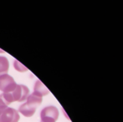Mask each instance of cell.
Listing matches in <instances>:
<instances>
[{"label": "cell", "instance_id": "10", "mask_svg": "<svg viewBox=\"0 0 123 122\" xmlns=\"http://www.w3.org/2000/svg\"><path fill=\"white\" fill-rule=\"evenodd\" d=\"M0 53H3V50H2V49H0Z\"/></svg>", "mask_w": 123, "mask_h": 122}, {"label": "cell", "instance_id": "3", "mask_svg": "<svg viewBox=\"0 0 123 122\" xmlns=\"http://www.w3.org/2000/svg\"><path fill=\"white\" fill-rule=\"evenodd\" d=\"M40 122H56L59 118V110L55 106H46L40 113Z\"/></svg>", "mask_w": 123, "mask_h": 122}, {"label": "cell", "instance_id": "8", "mask_svg": "<svg viewBox=\"0 0 123 122\" xmlns=\"http://www.w3.org/2000/svg\"><path fill=\"white\" fill-rule=\"evenodd\" d=\"M13 66H14L15 70H18L19 72H25L28 70V69L26 67L24 66L20 62H18V60H14V64H13Z\"/></svg>", "mask_w": 123, "mask_h": 122}, {"label": "cell", "instance_id": "2", "mask_svg": "<svg viewBox=\"0 0 123 122\" xmlns=\"http://www.w3.org/2000/svg\"><path fill=\"white\" fill-rule=\"evenodd\" d=\"M27 101L21 105L18 108V112H20L25 117H31L34 115L36 108L42 103V97L38 94L32 93L27 97Z\"/></svg>", "mask_w": 123, "mask_h": 122}, {"label": "cell", "instance_id": "7", "mask_svg": "<svg viewBox=\"0 0 123 122\" xmlns=\"http://www.w3.org/2000/svg\"><path fill=\"white\" fill-rule=\"evenodd\" d=\"M8 69H9L8 59L4 56H0V75L8 74Z\"/></svg>", "mask_w": 123, "mask_h": 122}, {"label": "cell", "instance_id": "5", "mask_svg": "<svg viewBox=\"0 0 123 122\" xmlns=\"http://www.w3.org/2000/svg\"><path fill=\"white\" fill-rule=\"evenodd\" d=\"M16 85V82L9 75L6 74V75H0V90L3 93H8L11 91Z\"/></svg>", "mask_w": 123, "mask_h": 122}, {"label": "cell", "instance_id": "4", "mask_svg": "<svg viewBox=\"0 0 123 122\" xmlns=\"http://www.w3.org/2000/svg\"><path fill=\"white\" fill-rule=\"evenodd\" d=\"M19 118L18 111L13 108L6 107L0 111V122H18Z\"/></svg>", "mask_w": 123, "mask_h": 122}, {"label": "cell", "instance_id": "6", "mask_svg": "<svg viewBox=\"0 0 123 122\" xmlns=\"http://www.w3.org/2000/svg\"><path fill=\"white\" fill-rule=\"evenodd\" d=\"M33 93H34V94L43 97V96H44V95H47L49 93V90L44 86V85L40 80H38L37 81L35 82V85H34V92Z\"/></svg>", "mask_w": 123, "mask_h": 122}, {"label": "cell", "instance_id": "1", "mask_svg": "<svg viewBox=\"0 0 123 122\" xmlns=\"http://www.w3.org/2000/svg\"><path fill=\"white\" fill-rule=\"evenodd\" d=\"M29 94V90L26 85L17 84V85L11 91L8 93H3V94H2V96H3L5 102L8 105H9L10 103L15 102V101L23 102L27 99Z\"/></svg>", "mask_w": 123, "mask_h": 122}, {"label": "cell", "instance_id": "9", "mask_svg": "<svg viewBox=\"0 0 123 122\" xmlns=\"http://www.w3.org/2000/svg\"><path fill=\"white\" fill-rule=\"evenodd\" d=\"M8 105L7 104L6 102H5V100L3 99L2 94H0V111H1L2 110L4 109V108L8 107Z\"/></svg>", "mask_w": 123, "mask_h": 122}]
</instances>
